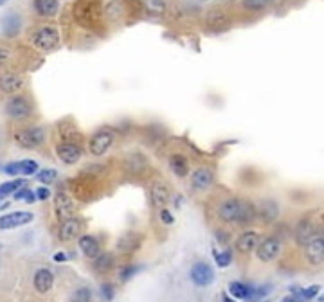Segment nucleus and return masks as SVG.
I'll return each instance as SVG.
<instances>
[{
    "label": "nucleus",
    "instance_id": "34",
    "mask_svg": "<svg viewBox=\"0 0 324 302\" xmlns=\"http://www.w3.org/2000/svg\"><path fill=\"white\" fill-rule=\"evenodd\" d=\"M160 220H162L164 223H168V225H171V223L175 222L173 214L169 213V211H166V209H160Z\"/></svg>",
    "mask_w": 324,
    "mask_h": 302
},
{
    "label": "nucleus",
    "instance_id": "32",
    "mask_svg": "<svg viewBox=\"0 0 324 302\" xmlns=\"http://www.w3.org/2000/svg\"><path fill=\"white\" fill-rule=\"evenodd\" d=\"M319 286L315 284V286H310L308 290H299V297H301V301H310L312 297H315L317 293H319Z\"/></svg>",
    "mask_w": 324,
    "mask_h": 302
},
{
    "label": "nucleus",
    "instance_id": "18",
    "mask_svg": "<svg viewBox=\"0 0 324 302\" xmlns=\"http://www.w3.org/2000/svg\"><path fill=\"white\" fill-rule=\"evenodd\" d=\"M259 243V237L256 232L249 230V232H243L240 237H238V241H236V248H238V252H241V254H249V252H252L256 246H258Z\"/></svg>",
    "mask_w": 324,
    "mask_h": 302
},
{
    "label": "nucleus",
    "instance_id": "15",
    "mask_svg": "<svg viewBox=\"0 0 324 302\" xmlns=\"http://www.w3.org/2000/svg\"><path fill=\"white\" fill-rule=\"evenodd\" d=\"M54 284V275H52L51 270L47 268H40L34 274V288L38 293H47Z\"/></svg>",
    "mask_w": 324,
    "mask_h": 302
},
{
    "label": "nucleus",
    "instance_id": "12",
    "mask_svg": "<svg viewBox=\"0 0 324 302\" xmlns=\"http://www.w3.org/2000/svg\"><path fill=\"white\" fill-rule=\"evenodd\" d=\"M7 175L18 176V175H34L38 173V162L34 160H20V162H11L4 167Z\"/></svg>",
    "mask_w": 324,
    "mask_h": 302
},
{
    "label": "nucleus",
    "instance_id": "38",
    "mask_svg": "<svg viewBox=\"0 0 324 302\" xmlns=\"http://www.w3.org/2000/svg\"><path fill=\"white\" fill-rule=\"evenodd\" d=\"M54 261L56 263H63V261H67V255L63 252H58V254H54Z\"/></svg>",
    "mask_w": 324,
    "mask_h": 302
},
{
    "label": "nucleus",
    "instance_id": "2",
    "mask_svg": "<svg viewBox=\"0 0 324 302\" xmlns=\"http://www.w3.org/2000/svg\"><path fill=\"white\" fill-rule=\"evenodd\" d=\"M33 42L38 49L49 52V51H52V49L58 47V43H60V33H58L54 27L47 25V27L38 29L36 34L33 36Z\"/></svg>",
    "mask_w": 324,
    "mask_h": 302
},
{
    "label": "nucleus",
    "instance_id": "20",
    "mask_svg": "<svg viewBox=\"0 0 324 302\" xmlns=\"http://www.w3.org/2000/svg\"><path fill=\"white\" fill-rule=\"evenodd\" d=\"M34 9L42 16H54L58 11V0H34Z\"/></svg>",
    "mask_w": 324,
    "mask_h": 302
},
{
    "label": "nucleus",
    "instance_id": "41",
    "mask_svg": "<svg viewBox=\"0 0 324 302\" xmlns=\"http://www.w3.org/2000/svg\"><path fill=\"white\" fill-rule=\"evenodd\" d=\"M283 302H296V299H294V297H292V299L288 297V299H285V301H283Z\"/></svg>",
    "mask_w": 324,
    "mask_h": 302
},
{
    "label": "nucleus",
    "instance_id": "37",
    "mask_svg": "<svg viewBox=\"0 0 324 302\" xmlns=\"http://www.w3.org/2000/svg\"><path fill=\"white\" fill-rule=\"evenodd\" d=\"M137 272V268H126L124 270V272H122V281H126L128 277H130V275H133Z\"/></svg>",
    "mask_w": 324,
    "mask_h": 302
},
{
    "label": "nucleus",
    "instance_id": "28",
    "mask_svg": "<svg viewBox=\"0 0 324 302\" xmlns=\"http://www.w3.org/2000/svg\"><path fill=\"white\" fill-rule=\"evenodd\" d=\"M90 299H92V293H90L89 288L76 290L71 295V302H90Z\"/></svg>",
    "mask_w": 324,
    "mask_h": 302
},
{
    "label": "nucleus",
    "instance_id": "1",
    "mask_svg": "<svg viewBox=\"0 0 324 302\" xmlns=\"http://www.w3.org/2000/svg\"><path fill=\"white\" fill-rule=\"evenodd\" d=\"M256 214L252 203L241 200H227L220 205V218L223 222H250Z\"/></svg>",
    "mask_w": 324,
    "mask_h": 302
},
{
    "label": "nucleus",
    "instance_id": "30",
    "mask_svg": "<svg viewBox=\"0 0 324 302\" xmlns=\"http://www.w3.org/2000/svg\"><path fill=\"white\" fill-rule=\"evenodd\" d=\"M56 171L54 169H42V171H38V176L36 178L42 182V184H51V182H54L56 180Z\"/></svg>",
    "mask_w": 324,
    "mask_h": 302
},
{
    "label": "nucleus",
    "instance_id": "6",
    "mask_svg": "<svg viewBox=\"0 0 324 302\" xmlns=\"http://www.w3.org/2000/svg\"><path fill=\"white\" fill-rule=\"evenodd\" d=\"M56 155L60 156L61 162L72 165V164H76V162H80L81 148L78 146V144H74V142H61L56 148Z\"/></svg>",
    "mask_w": 324,
    "mask_h": 302
},
{
    "label": "nucleus",
    "instance_id": "29",
    "mask_svg": "<svg viewBox=\"0 0 324 302\" xmlns=\"http://www.w3.org/2000/svg\"><path fill=\"white\" fill-rule=\"evenodd\" d=\"M18 29H20V18L18 16H7L5 18V31H7V34L9 36H13V34H16L18 33Z\"/></svg>",
    "mask_w": 324,
    "mask_h": 302
},
{
    "label": "nucleus",
    "instance_id": "36",
    "mask_svg": "<svg viewBox=\"0 0 324 302\" xmlns=\"http://www.w3.org/2000/svg\"><path fill=\"white\" fill-rule=\"evenodd\" d=\"M103 295H107L108 301H110V299L113 297V292H112V286H110V284H107V286H103Z\"/></svg>",
    "mask_w": 324,
    "mask_h": 302
},
{
    "label": "nucleus",
    "instance_id": "11",
    "mask_svg": "<svg viewBox=\"0 0 324 302\" xmlns=\"http://www.w3.org/2000/svg\"><path fill=\"white\" fill-rule=\"evenodd\" d=\"M306 255L310 259L312 264H321L324 259V237L314 236L308 243H306Z\"/></svg>",
    "mask_w": 324,
    "mask_h": 302
},
{
    "label": "nucleus",
    "instance_id": "35",
    "mask_svg": "<svg viewBox=\"0 0 324 302\" xmlns=\"http://www.w3.org/2000/svg\"><path fill=\"white\" fill-rule=\"evenodd\" d=\"M49 196H51V191H49L47 187L36 189V198H38V200H47Z\"/></svg>",
    "mask_w": 324,
    "mask_h": 302
},
{
    "label": "nucleus",
    "instance_id": "14",
    "mask_svg": "<svg viewBox=\"0 0 324 302\" xmlns=\"http://www.w3.org/2000/svg\"><path fill=\"white\" fill-rule=\"evenodd\" d=\"M81 230V222L78 220V218H67V220H63V223H61L60 226V239L61 241H72L78 234H80Z\"/></svg>",
    "mask_w": 324,
    "mask_h": 302
},
{
    "label": "nucleus",
    "instance_id": "26",
    "mask_svg": "<svg viewBox=\"0 0 324 302\" xmlns=\"http://www.w3.org/2000/svg\"><path fill=\"white\" fill-rule=\"evenodd\" d=\"M112 255L110 254H103V255H98V259H96L94 266L98 272H107V270H110V266H112Z\"/></svg>",
    "mask_w": 324,
    "mask_h": 302
},
{
    "label": "nucleus",
    "instance_id": "33",
    "mask_svg": "<svg viewBox=\"0 0 324 302\" xmlns=\"http://www.w3.org/2000/svg\"><path fill=\"white\" fill-rule=\"evenodd\" d=\"M267 4H268V0H245L243 2V5L247 9H254V11L263 9Z\"/></svg>",
    "mask_w": 324,
    "mask_h": 302
},
{
    "label": "nucleus",
    "instance_id": "25",
    "mask_svg": "<svg viewBox=\"0 0 324 302\" xmlns=\"http://www.w3.org/2000/svg\"><path fill=\"white\" fill-rule=\"evenodd\" d=\"M146 11L151 14H162L166 11L164 0H144Z\"/></svg>",
    "mask_w": 324,
    "mask_h": 302
},
{
    "label": "nucleus",
    "instance_id": "22",
    "mask_svg": "<svg viewBox=\"0 0 324 302\" xmlns=\"http://www.w3.org/2000/svg\"><path fill=\"white\" fill-rule=\"evenodd\" d=\"M171 169L177 176H186L188 175V160H186V156L182 155H173L171 156Z\"/></svg>",
    "mask_w": 324,
    "mask_h": 302
},
{
    "label": "nucleus",
    "instance_id": "13",
    "mask_svg": "<svg viewBox=\"0 0 324 302\" xmlns=\"http://www.w3.org/2000/svg\"><path fill=\"white\" fill-rule=\"evenodd\" d=\"M213 180H215V175L209 167H198L195 173L191 175V184L197 191H206L213 185Z\"/></svg>",
    "mask_w": 324,
    "mask_h": 302
},
{
    "label": "nucleus",
    "instance_id": "9",
    "mask_svg": "<svg viewBox=\"0 0 324 302\" xmlns=\"http://www.w3.org/2000/svg\"><path fill=\"white\" fill-rule=\"evenodd\" d=\"M191 279L193 283L198 284V286H207V284L213 283L215 279V272L207 263H197L191 268Z\"/></svg>",
    "mask_w": 324,
    "mask_h": 302
},
{
    "label": "nucleus",
    "instance_id": "8",
    "mask_svg": "<svg viewBox=\"0 0 324 302\" xmlns=\"http://www.w3.org/2000/svg\"><path fill=\"white\" fill-rule=\"evenodd\" d=\"M54 211H56V216L60 220L71 218L74 214V202H72L71 196L63 193V191L56 193V196H54Z\"/></svg>",
    "mask_w": 324,
    "mask_h": 302
},
{
    "label": "nucleus",
    "instance_id": "5",
    "mask_svg": "<svg viewBox=\"0 0 324 302\" xmlns=\"http://www.w3.org/2000/svg\"><path fill=\"white\" fill-rule=\"evenodd\" d=\"M34 220V216L27 211H18V213H11V214H4L0 218V228L2 230H9L14 226H22L27 225Z\"/></svg>",
    "mask_w": 324,
    "mask_h": 302
},
{
    "label": "nucleus",
    "instance_id": "23",
    "mask_svg": "<svg viewBox=\"0 0 324 302\" xmlns=\"http://www.w3.org/2000/svg\"><path fill=\"white\" fill-rule=\"evenodd\" d=\"M25 185V180L18 178V180H11V182H5V184L0 185V200L5 198L7 194H13L14 191H18L20 187Z\"/></svg>",
    "mask_w": 324,
    "mask_h": 302
},
{
    "label": "nucleus",
    "instance_id": "10",
    "mask_svg": "<svg viewBox=\"0 0 324 302\" xmlns=\"http://www.w3.org/2000/svg\"><path fill=\"white\" fill-rule=\"evenodd\" d=\"M5 112L13 119H25L31 115V104L24 97H13L9 103L5 104Z\"/></svg>",
    "mask_w": 324,
    "mask_h": 302
},
{
    "label": "nucleus",
    "instance_id": "4",
    "mask_svg": "<svg viewBox=\"0 0 324 302\" xmlns=\"http://www.w3.org/2000/svg\"><path fill=\"white\" fill-rule=\"evenodd\" d=\"M113 142V132L112 130H99L98 133H94V137L90 139V153L94 156H101L105 155L110 146H112Z\"/></svg>",
    "mask_w": 324,
    "mask_h": 302
},
{
    "label": "nucleus",
    "instance_id": "42",
    "mask_svg": "<svg viewBox=\"0 0 324 302\" xmlns=\"http://www.w3.org/2000/svg\"><path fill=\"white\" fill-rule=\"evenodd\" d=\"M5 2H7V0H0V5H4Z\"/></svg>",
    "mask_w": 324,
    "mask_h": 302
},
{
    "label": "nucleus",
    "instance_id": "21",
    "mask_svg": "<svg viewBox=\"0 0 324 302\" xmlns=\"http://www.w3.org/2000/svg\"><path fill=\"white\" fill-rule=\"evenodd\" d=\"M296 236H297V241H299L301 245H306V243H308V241H310L312 237L315 236L314 225H312L308 220H303V222L299 223V226H297Z\"/></svg>",
    "mask_w": 324,
    "mask_h": 302
},
{
    "label": "nucleus",
    "instance_id": "39",
    "mask_svg": "<svg viewBox=\"0 0 324 302\" xmlns=\"http://www.w3.org/2000/svg\"><path fill=\"white\" fill-rule=\"evenodd\" d=\"M5 58H7V54H5V52H4V51H2V49H0V63L4 62Z\"/></svg>",
    "mask_w": 324,
    "mask_h": 302
},
{
    "label": "nucleus",
    "instance_id": "19",
    "mask_svg": "<svg viewBox=\"0 0 324 302\" xmlns=\"http://www.w3.org/2000/svg\"><path fill=\"white\" fill-rule=\"evenodd\" d=\"M80 248L87 257H90V259H94V257L99 255V243H98V239L92 236L80 237Z\"/></svg>",
    "mask_w": 324,
    "mask_h": 302
},
{
    "label": "nucleus",
    "instance_id": "7",
    "mask_svg": "<svg viewBox=\"0 0 324 302\" xmlns=\"http://www.w3.org/2000/svg\"><path fill=\"white\" fill-rule=\"evenodd\" d=\"M279 250H281V245H279V241H277L276 237H268L263 243H258V246H256V254H258L259 259L265 261V263L276 259Z\"/></svg>",
    "mask_w": 324,
    "mask_h": 302
},
{
    "label": "nucleus",
    "instance_id": "17",
    "mask_svg": "<svg viewBox=\"0 0 324 302\" xmlns=\"http://www.w3.org/2000/svg\"><path fill=\"white\" fill-rule=\"evenodd\" d=\"M151 202L159 209H164L169 202V189L162 182H155L151 185Z\"/></svg>",
    "mask_w": 324,
    "mask_h": 302
},
{
    "label": "nucleus",
    "instance_id": "3",
    "mask_svg": "<svg viewBox=\"0 0 324 302\" xmlns=\"http://www.w3.org/2000/svg\"><path fill=\"white\" fill-rule=\"evenodd\" d=\"M14 141L18 142L22 148H25V150H33V148H38L40 144H43L45 133H43L42 128H27V130L16 132Z\"/></svg>",
    "mask_w": 324,
    "mask_h": 302
},
{
    "label": "nucleus",
    "instance_id": "40",
    "mask_svg": "<svg viewBox=\"0 0 324 302\" xmlns=\"http://www.w3.org/2000/svg\"><path fill=\"white\" fill-rule=\"evenodd\" d=\"M221 302H234V299H230V297H227V295H223V297H221Z\"/></svg>",
    "mask_w": 324,
    "mask_h": 302
},
{
    "label": "nucleus",
    "instance_id": "16",
    "mask_svg": "<svg viewBox=\"0 0 324 302\" xmlns=\"http://www.w3.org/2000/svg\"><path fill=\"white\" fill-rule=\"evenodd\" d=\"M24 86V79L16 74H2L0 76V90L5 92V94H14V92H18L20 88Z\"/></svg>",
    "mask_w": 324,
    "mask_h": 302
},
{
    "label": "nucleus",
    "instance_id": "31",
    "mask_svg": "<svg viewBox=\"0 0 324 302\" xmlns=\"http://www.w3.org/2000/svg\"><path fill=\"white\" fill-rule=\"evenodd\" d=\"M215 257H216V264H218L220 268H225V266H229V264H230L232 254L227 250V252H221V254H215Z\"/></svg>",
    "mask_w": 324,
    "mask_h": 302
},
{
    "label": "nucleus",
    "instance_id": "27",
    "mask_svg": "<svg viewBox=\"0 0 324 302\" xmlns=\"http://www.w3.org/2000/svg\"><path fill=\"white\" fill-rule=\"evenodd\" d=\"M14 200H18V202H27V203H33L36 200V194L31 191V189H22L20 187L18 191H14Z\"/></svg>",
    "mask_w": 324,
    "mask_h": 302
},
{
    "label": "nucleus",
    "instance_id": "24",
    "mask_svg": "<svg viewBox=\"0 0 324 302\" xmlns=\"http://www.w3.org/2000/svg\"><path fill=\"white\" fill-rule=\"evenodd\" d=\"M229 292L234 299H249L252 288L245 286L243 283H230L229 284Z\"/></svg>",
    "mask_w": 324,
    "mask_h": 302
}]
</instances>
